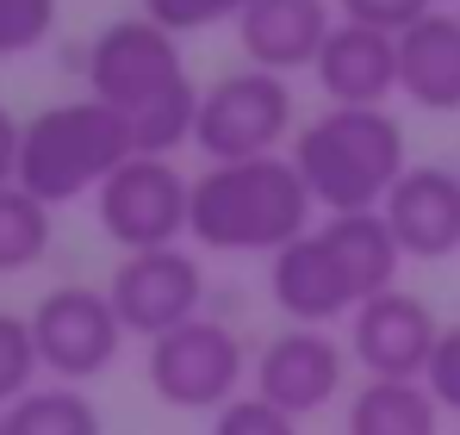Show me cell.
Wrapping results in <instances>:
<instances>
[{
  "label": "cell",
  "instance_id": "23",
  "mask_svg": "<svg viewBox=\"0 0 460 435\" xmlns=\"http://www.w3.org/2000/svg\"><path fill=\"white\" fill-rule=\"evenodd\" d=\"M249 0H144V19H155L162 31H206V25H236Z\"/></svg>",
  "mask_w": 460,
  "mask_h": 435
},
{
  "label": "cell",
  "instance_id": "5",
  "mask_svg": "<svg viewBox=\"0 0 460 435\" xmlns=\"http://www.w3.org/2000/svg\"><path fill=\"white\" fill-rule=\"evenodd\" d=\"M131 155H137L131 125L112 106H100L93 93L87 100H57L38 119H25V138H19V187L57 212V206H69L81 193H100L106 174L125 168Z\"/></svg>",
  "mask_w": 460,
  "mask_h": 435
},
{
  "label": "cell",
  "instance_id": "26",
  "mask_svg": "<svg viewBox=\"0 0 460 435\" xmlns=\"http://www.w3.org/2000/svg\"><path fill=\"white\" fill-rule=\"evenodd\" d=\"M19 138H25V125L0 106V187H13V181H19Z\"/></svg>",
  "mask_w": 460,
  "mask_h": 435
},
{
  "label": "cell",
  "instance_id": "19",
  "mask_svg": "<svg viewBox=\"0 0 460 435\" xmlns=\"http://www.w3.org/2000/svg\"><path fill=\"white\" fill-rule=\"evenodd\" d=\"M50 255V206L31 200L19 181L0 187V274H25Z\"/></svg>",
  "mask_w": 460,
  "mask_h": 435
},
{
  "label": "cell",
  "instance_id": "15",
  "mask_svg": "<svg viewBox=\"0 0 460 435\" xmlns=\"http://www.w3.org/2000/svg\"><path fill=\"white\" fill-rule=\"evenodd\" d=\"M330 0H249L236 19V44L249 57V69L293 75L311 69L323 38H330Z\"/></svg>",
  "mask_w": 460,
  "mask_h": 435
},
{
  "label": "cell",
  "instance_id": "8",
  "mask_svg": "<svg viewBox=\"0 0 460 435\" xmlns=\"http://www.w3.org/2000/svg\"><path fill=\"white\" fill-rule=\"evenodd\" d=\"M93 212L100 230L137 255V249H168L187 236V218H193V181L168 162V155H131L125 168L106 174V187L93 193Z\"/></svg>",
  "mask_w": 460,
  "mask_h": 435
},
{
  "label": "cell",
  "instance_id": "27",
  "mask_svg": "<svg viewBox=\"0 0 460 435\" xmlns=\"http://www.w3.org/2000/svg\"><path fill=\"white\" fill-rule=\"evenodd\" d=\"M0 435H6V411H0Z\"/></svg>",
  "mask_w": 460,
  "mask_h": 435
},
{
  "label": "cell",
  "instance_id": "3",
  "mask_svg": "<svg viewBox=\"0 0 460 435\" xmlns=\"http://www.w3.org/2000/svg\"><path fill=\"white\" fill-rule=\"evenodd\" d=\"M311 212L317 200L287 149L255 162H212L193 181L187 236L206 243L212 255H280L311 230Z\"/></svg>",
  "mask_w": 460,
  "mask_h": 435
},
{
  "label": "cell",
  "instance_id": "22",
  "mask_svg": "<svg viewBox=\"0 0 460 435\" xmlns=\"http://www.w3.org/2000/svg\"><path fill=\"white\" fill-rule=\"evenodd\" d=\"M212 435H299V417H287L261 392H243L225 411H212Z\"/></svg>",
  "mask_w": 460,
  "mask_h": 435
},
{
  "label": "cell",
  "instance_id": "7",
  "mask_svg": "<svg viewBox=\"0 0 460 435\" xmlns=\"http://www.w3.org/2000/svg\"><path fill=\"white\" fill-rule=\"evenodd\" d=\"M243 373L249 349L225 317H193L150 342V386L174 411H225L230 398H243Z\"/></svg>",
  "mask_w": 460,
  "mask_h": 435
},
{
  "label": "cell",
  "instance_id": "16",
  "mask_svg": "<svg viewBox=\"0 0 460 435\" xmlns=\"http://www.w3.org/2000/svg\"><path fill=\"white\" fill-rule=\"evenodd\" d=\"M398 93L423 112H460V13H429L398 31Z\"/></svg>",
  "mask_w": 460,
  "mask_h": 435
},
{
  "label": "cell",
  "instance_id": "25",
  "mask_svg": "<svg viewBox=\"0 0 460 435\" xmlns=\"http://www.w3.org/2000/svg\"><path fill=\"white\" fill-rule=\"evenodd\" d=\"M423 386L436 392L442 411H460V324H455V330H442L436 361H429V373H423Z\"/></svg>",
  "mask_w": 460,
  "mask_h": 435
},
{
  "label": "cell",
  "instance_id": "1",
  "mask_svg": "<svg viewBox=\"0 0 460 435\" xmlns=\"http://www.w3.org/2000/svg\"><path fill=\"white\" fill-rule=\"evenodd\" d=\"M81 69H87V93L131 125L137 155H174L181 144H193L206 87H193L174 31H162L155 19L131 13V19L100 25Z\"/></svg>",
  "mask_w": 460,
  "mask_h": 435
},
{
  "label": "cell",
  "instance_id": "24",
  "mask_svg": "<svg viewBox=\"0 0 460 435\" xmlns=\"http://www.w3.org/2000/svg\"><path fill=\"white\" fill-rule=\"evenodd\" d=\"M436 0H336V19H355V25H374V31H411L417 19H429Z\"/></svg>",
  "mask_w": 460,
  "mask_h": 435
},
{
  "label": "cell",
  "instance_id": "12",
  "mask_svg": "<svg viewBox=\"0 0 460 435\" xmlns=\"http://www.w3.org/2000/svg\"><path fill=\"white\" fill-rule=\"evenodd\" d=\"M355 361L367 367V379H423L436 361L442 324L429 311V298L417 292H380L355 311Z\"/></svg>",
  "mask_w": 460,
  "mask_h": 435
},
{
  "label": "cell",
  "instance_id": "6",
  "mask_svg": "<svg viewBox=\"0 0 460 435\" xmlns=\"http://www.w3.org/2000/svg\"><path fill=\"white\" fill-rule=\"evenodd\" d=\"M299 106L287 75L274 69H236L218 75L199 93V125H193V149L206 162H255V155H280L299 131Z\"/></svg>",
  "mask_w": 460,
  "mask_h": 435
},
{
  "label": "cell",
  "instance_id": "9",
  "mask_svg": "<svg viewBox=\"0 0 460 435\" xmlns=\"http://www.w3.org/2000/svg\"><path fill=\"white\" fill-rule=\"evenodd\" d=\"M106 298H112L125 336L155 342V336H168V330L206 317V268H199V255L181 249V243H168V249H137V255H125V262L112 268Z\"/></svg>",
  "mask_w": 460,
  "mask_h": 435
},
{
  "label": "cell",
  "instance_id": "14",
  "mask_svg": "<svg viewBox=\"0 0 460 435\" xmlns=\"http://www.w3.org/2000/svg\"><path fill=\"white\" fill-rule=\"evenodd\" d=\"M311 75L330 93V106H385L398 93V38L355 25V19H336Z\"/></svg>",
  "mask_w": 460,
  "mask_h": 435
},
{
  "label": "cell",
  "instance_id": "20",
  "mask_svg": "<svg viewBox=\"0 0 460 435\" xmlns=\"http://www.w3.org/2000/svg\"><path fill=\"white\" fill-rule=\"evenodd\" d=\"M38 373H44V361H38L31 317H19V311H0V411H6L13 398H25Z\"/></svg>",
  "mask_w": 460,
  "mask_h": 435
},
{
  "label": "cell",
  "instance_id": "10",
  "mask_svg": "<svg viewBox=\"0 0 460 435\" xmlns=\"http://www.w3.org/2000/svg\"><path fill=\"white\" fill-rule=\"evenodd\" d=\"M31 336H38V361L63 386H87L125 349V324L112 311L106 287H57L38 298L31 311Z\"/></svg>",
  "mask_w": 460,
  "mask_h": 435
},
{
  "label": "cell",
  "instance_id": "4",
  "mask_svg": "<svg viewBox=\"0 0 460 435\" xmlns=\"http://www.w3.org/2000/svg\"><path fill=\"white\" fill-rule=\"evenodd\" d=\"M293 168L305 174L311 200L323 212H380L385 193L398 187L404 162V131L385 106H330L293 138Z\"/></svg>",
  "mask_w": 460,
  "mask_h": 435
},
{
  "label": "cell",
  "instance_id": "17",
  "mask_svg": "<svg viewBox=\"0 0 460 435\" xmlns=\"http://www.w3.org/2000/svg\"><path fill=\"white\" fill-rule=\"evenodd\" d=\"M349 435H442V404L423 379H367L349 404Z\"/></svg>",
  "mask_w": 460,
  "mask_h": 435
},
{
  "label": "cell",
  "instance_id": "21",
  "mask_svg": "<svg viewBox=\"0 0 460 435\" xmlns=\"http://www.w3.org/2000/svg\"><path fill=\"white\" fill-rule=\"evenodd\" d=\"M57 31V0H0V57H25Z\"/></svg>",
  "mask_w": 460,
  "mask_h": 435
},
{
  "label": "cell",
  "instance_id": "18",
  "mask_svg": "<svg viewBox=\"0 0 460 435\" xmlns=\"http://www.w3.org/2000/svg\"><path fill=\"white\" fill-rule=\"evenodd\" d=\"M6 435H106L100 404L81 386H31L25 398L6 404Z\"/></svg>",
  "mask_w": 460,
  "mask_h": 435
},
{
  "label": "cell",
  "instance_id": "2",
  "mask_svg": "<svg viewBox=\"0 0 460 435\" xmlns=\"http://www.w3.org/2000/svg\"><path fill=\"white\" fill-rule=\"evenodd\" d=\"M398 262L404 249L385 212H336L268 255V292L293 324L330 330L336 317H355L367 298L398 287Z\"/></svg>",
  "mask_w": 460,
  "mask_h": 435
},
{
  "label": "cell",
  "instance_id": "11",
  "mask_svg": "<svg viewBox=\"0 0 460 435\" xmlns=\"http://www.w3.org/2000/svg\"><path fill=\"white\" fill-rule=\"evenodd\" d=\"M349 379V349L330 330H280L261 355H255V392L268 404H280L287 417H317Z\"/></svg>",
  "mask_w": 460,
  "mask_h": 435
},
{
  "label": "cell",
  "instance_id": "13",
  "mask_svg": "<svg viewBox=\"0 0 460 435\" xmlns=\"http://www.w3.org/2000/svg\"><path fill=\"white\" fill-rule=\"evenodd\" d=\"M380 212L404 262H448L460 249V168H442V162L404 168Z\"/></svg>",
  "mask_w": 460,
  "mask_h": 435
}]
</instances>
